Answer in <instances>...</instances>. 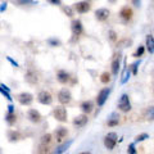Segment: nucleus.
Segmentation results:
<instances>
[{"mask_svg":"<svg viewBox=\"0 0 154 154\" xmlns=\"http://www.w3.org/2000/svg\"><path fill=\"white\" fill-rule=\"evenodd\" d=\"M46 42L49 44V46H53V48L60 46V40H58L57 37H49V38L46 40Z\"/></svg>","mask_w":154,"mask_h":154,"instance_id":"c85d7f7f","label":"nucleus"},{"mask_svg":"<svg viewBox=\"0 0 154 154\" xmlns=\"http://www.w3.org/2000/svg\"><path fill=\"white\" fill-rule=\"evenodd\" d=\"M149 119H150V121H153V107L149 108Z\"/></svg>","mask_w":154,"mask_h":154,"instance_id":"79ce46f5","label":"nucleus"},{"mask_svg":"<svg viewBox=\"0 0 154 154\" xmlns=\"http://www.w3.org/2000/svg\"><path fill=\"white\" fill-rule=\"evenodd\" d=\"M94 14H95L96 21H99V22H105V21H107V19L109 18L110 12H109V9H107V8H99V9H96Z\"/></svg>","mask_w":154,"mask_h":154,"instance_id":"f8f14e48","label":"nucleus"},{"mask_svg":"<svg viewBox=\"0 0 154 154\" xmlns=\"http://www.w3.org/2000/svg\"><path fill=\"white\" fill-rule=\"evenodd\" d=\"M7 137L9 143H17L22 139V134L19 131H16V130H8L7 131Z\"/></svg>","mask_w":154,"mask_h":154,"instance_id":"aec40b11","label":"nucleus"},{"mask_svg":"<svg viewBox=\"0 0 154 154\" xmlns=\"http://www.w3.org/2000/svg\"><path fill=\"white\" fill-rule=\"evenodd\" d=\"M71 100H72V93H71V90L67 89V88L60 89L59 93H58V102H59L64 107V105L71 103Z\"/></svg>","mask_w":154,"mask_h":154,"instance_id":"20e7f679","label":"nucleus"},{"mask_svg":"<svg viewBox=\"0 0 154 154\" xmlns=\"http://www.w3.org/2000/svg\"><path fill=\"white\" fill-rule=\"evenodd\" d=\"M89 122V117L86 114H79V116H76V117L73 118V126L77 127V128H82L85 127L86 125H88Z\"/></svg>","mask_w":154,"mask_h":154,"instance_id":"4468645a","label":"nucleus"},{"mask_svg":"<svg viewBox=\"0 0 154 154\" xmlns=\"http://www.w3.org/2000/svg\"><path fill=\"white\" fill-rule=\"evenodd\" d=\"M7 113H16V108H14V105L11 103V104H8V107H7Z\"/></svg>","mask_w":154,"mask_h":154,"instance_id":"58836bf2","label":"nucleus"},{"mask_svg":"<svg viewBox=\"0 0 154 154\" xmlns=\"http://www.w3.org/2000/svg\"><path fill=\"white\" fill-rule=\"evenodd\" d=\"M37 102L42 105H50L53 103V95L46 90H41L37 94Z\"/></svg>","mask_w":154,"mask_h":154,"instance_id":"0eeeda50","label":"nucleus"},{"mask_svg":"<svg viewBox=\"0 0 154 154\" xmlns=\"http://www.w3.org/2000/svg\"><path fill=\"white\" fill-rule=\"evenodd\" d=\"M130 77H131V71L127 67V68H125L123 72H122V76H121V85H125L130 80Z\"/></svg>","mask_w":154,"mask_h":154,"instance_id":"b1692460","label":"nucleus"},{"mask_svg":"<svg viewBox=\"0 0 154 154\" xmlns=\"http://www.w3.org/2000/svg\"><path fill=\"white\" fill-rule=\"evenodd\" d=\"M51 137H53L51 134H44L40 139V145H49L51 141Z\"/></svg>","mask_w":154,"mask_h":154,"instance_id":"a878e982","label":"nucleus"},{"mask_svg":"<svg viewBox=\"0 0 154 154\" xmlns=\"http://www.w3.org/2000/svg\"><path fill=\"white\" fill-rule=\"evenodd\" d=\"M19 5H28V4H37L36 0H17Z\"/></svg>","mask_w":154,"mask_h":154,"instance_id":"72a5a7b5","label":"nucleus"},{"mask_svg":"<svg viewBox=\"0 0 154 154\" xmlns=\"http://www.w3.org/2000/svg\"><path fill=\"white\" fill-rule=\"evenodd\" d=\"M146 50L149 51V54L153 55L154 54V38H153V35H146Z\"/></svg>","mask_w":154,"mask_h":154,"instance_id":"412c9836","label":"nucleus"},{"mask_svg":"<svg viewBox=\"0 0 154 154\" xmlns=\"http://www.w3.org/2000/svg\"><path fill=\"white\" fill-rule=\"evenodd\" d=\"M110 93H112V89L110 88H104L98 93V96H96V104H98L99 108H102L105 104V102H107L108 98H109Z\"/></svg>","mask_w":154,"mask_h":154,"instance_id":"39448f33","label":"nucleus"},{"mask_svg":"<svg viewBox=\"0 0 154 154\" xmlns=\"http://www.w3.org/2000/svg\"><path fill=\"white\" fill-rule=\"evenodd\" d=\"M0 154H3V152H2V148H0Z\"/></svg>","mask_w":154,"mask_h":154,"instance_id":"49530a36","label":"nucleus"},{"mask_svg":"<svg viewBox=\"0 0 154 154\" xmlns=\"http://www.w3.org/2000/svg\"><path fill=\"white\" fill-rule=\"evenodd\" d=\"M148 139H150V135L149 134H146V132H143V134H140V135H137L136 137H135V144H137V143H141V141H145V140H148Z\"/></svg>","mask_w":154,"mask_h":154,"instance_id":"cd10ccee","label":"nucleus"},{"mask_svg":"<svg viewBox=\"0 0 154 154\" xmlns=\"http://www.w3.org/2000/svg\"><path fill=\"white\" fill-rule=\"evenodd\" d=\"M118 123H119V116L117 113H112L110 117L108 118L107 125L109 127H114V126H118Z\"/></svg>","mask_w":154,"mask_h":154,"instance_id":"4be33fe9","label":"nucleus"},{"mask_svg":"<svg viewBox=\"0 0 154 154\" xmlns=\"http://www.w3.org/2000/svg\"><path fill=\"white\" fill-rule=\"evenodd\" d=\"M127 153L128 154H137V150H136V144L135 143H131L127 148Z\"/></svg>","mask_w":154,"mask_h":154,"instance_id":"2f4dec72","label":"nucleus"},{"mask_svg":"<svg viewBox=\"0 0 154 154\" xmlns=\"http://www.w3.org/2000/svg\"><path fill=\"white\" fill-rule=\"evenodd\" d=\"M80 109H81V112H82V114H86V116L90 114L94 110V102L93 100H84V102L80 104Z\"/></svg>","mask_w":154,"mask_h":154,"instance_id":"f3484780","label":"nucleus"},{"mask_svg":"<svg viewBox=\"0 0 154 154\" xmlns=\"http://www.w3.org/2000/svg\"><path fill=\"white\" fill-rule=\"evenodd\" d=\"M0 86H2V89H4V90L7 91V93H11V88H8L5 84H0Z\"/></svg>","mask_w":154,"mask_h":154,"instance_id":"a19ab883","label":"nucleus"},{"mask_svg":"<svg viewBox=\"0 0 154 154\" xmlns=\"http://www.w3.org/2000/svg\"><path fill=\"white\" fill-rule=\"evenodd\" d=\"M79 154H91V152H81V153H79Z\"/></svg>","mask_w":154,"mask_h":154,"instance_id":"c03bdc74","label":"nucleus"},{"mask_svg":"<svg viewBox=\"0 0 154 154\" xmlns=\"http://www.w3.org/2000/svg\"><path fill=\"white\" fill-rule=\"evenodd\" d=\"M108 2H109V3H112V4H114L116 2H117V0H108Z\"/></svg>","mask_w":154,"mask_h":154,"instance_id":"a18cd8bd","label":"nucleus"},{"mask_svg":"<svg viewBox=\"0 0 154 154\" xmlns=\"http://www.w3.org/2000/svg\"><path fill=\"white\" fill-rule=\"evenodd\" d=\"M118 143V135L116 132H108L104 136V146L108 149V150H113Z\"/></svg>","mask_w":154,"mask_h":154,"instance_id":"f03ea898","label":"nucleus"},{"mask_svg":"<svg viewBox=\"0 0 154 154\" xmlns=\"http://www.w3.org/2000/svg\"><path fill=\"white\" fill-rule=\"evenodd\" d=\"M49 4H51V5H62V0H46Z\"/></svg>","mask_w":154,"mask_h":154,"instance_id":"4c0bfd02","label":"nucleus"},{"mask_svg":"<svg viewBox=\"0 0 154 154\" xmlns=\"http://www.w3.org/2000/svg\"><path fill=\"white\" fill-rule=\"evenodd\" d=\"M140 64H141V59H139L136 62H134V63L128 67L130 71H131V75H134V76L137 75V69H139V66H140Z\"/></svg>","mask_w":154,"mask_h":154,"instance_id":"bb28decb","label":"nucleus"},{"mask_svg":"<svg viewBox=\"0 0 154 154\" xmlns=\"http://www.w3.org/2000/svg\"><path fill=\"white\" fill-rule=\"evenodd\" d=\"M7 9H8V3L7 2H4V3L0 4V13H4Z\"/></svg>","mask_w":154,"mask_h":154,"instance_id":"ea45409f","label":"nucleus"},{"mask_svg":"<svg viewBox=\"0 0 154 154\" xmlns=\"http://www.w3.org/2000/svg\"><path fill=\"white\" fill-rule=\"evenodd\" d=\"M117 38H118V35H117V32H116L114 30H109L108 31V40L109 41L116 42L117 41Z\"/></svg>","mask_w":154,"mask_h":154,"instance_id":"c756f323","label":"nucleus"},{"mask_svg":"<svg viewBox=\"0 0 154 154\" xmlns=\"http://www.w3.org/2000/svg\"><path fill=\"white\" fill-rule=\"evenodd\" d=\"M5 58H7V60H8L9 63H11L13 67H16V68H18V67H19V63H18V62H16V60H14L12 57H5Z\"/></svg>","mask_w":154,"mask_h":154,"instance_id":"e433bc0d","label":"nucleus"},{"mask_svg":"<svg viewBox=\"0 0 154 154\" xmlns=\"http://www.w3.org/2000/svg\"><path fill=\"white\" fill-rule=\"evenodd\" d=\"M131 102H130V96L127 94H122L118 99V109L123 113H128L131 110Z\"/></svg>","mask_w":154,"mask_h":154,"instance_id":"7ed1b4c3","label":"nucleus"},{"mask_svg":"<svg viewBox=\"0 0 154 154\" xmlns=\"http://www.w3.org/2000/svg\"><path fill=\"white\" fill-rule=\"evenodd\" d=\"M110 69H112V75L113 76H118V72H119V69H121V55L119 54L112 60Z\"/></svg>","mask_w":154,"mask_h":154,"instance_id":"6ab92c4d","label":"nucleus"},{"mask_svg":"<svg viewBox=\"0 0 154 154\" xmlns=\"http://www.w3.org/2000/svg\"><path fill=\"white\" fill-rule=\"evenodd\" d=\"M72 9L79 14H85V13L90 12L91 5H90L89 2H86V0H81V2H77L76 4H73V8Z\"/></svg>","mask_w":154,"mask_h":154,"instance_id":"423d86ee","label":"nucleus"},{"mask_svg":"<svg viewBox=\"0 0 154 154\" xmlns=\"http://www.w3.org/2000/svg\"><path fill=\"white\" fill-rule=\"evenodd\" d=\"M132 16H134V12H132V9L130 7H123L121 11H119V18H121L125 23L131 21Z\"/></svg>","mask_w":154,"mask_h":154,"instance_id":"dca6fc26","label":"nucleus"},{"mask_svg":"<svg viewBox=\"0 0 154 154\" xmlns=\"http://www.w3.org/2000/svg\"><path fill=\"white\" fill-rule=\"evenodd\" d=\"M62 9H63V12H64L68 17H73V9H72L71 7H63Z\"/></svg>","mask_w":154,"mask_h":154,"instance_id":"c9c22d12","label":"nucleus"},{"mask_svg":"<svg viewBox=\"0 0 154 154\" xmlns=\"http://www.w3.org/2000/svg\"><path fill=\"white\" fill-rule=\"evenodd\" d=\"M17 100H18L19 104L25 105V107L26 105H31L32 102H33V95L31 93H26V91H23V93L17 95Z\"/></svg>","mask_w":154,"mask_h":154,"instance_id":"9d476101","label":"nucleus"},{"mask_svg":"<svg viewBox=\"0 0 154 154\" xmlns=\"http://www.w3.org/2000/svg\"><path fill=\"white\" fill-rule=\"evenodd\" d=\"M140 3H141V0H134V4L136 7H140Z\"/></svg>","mask_w":154,"mask_h":154,"instance_id":"37998d69","label":"nucleus"},{"mask_svg":"<svg viewBox=\"0 0 154 154\" xmlns=\"http://www.w3.org/2000/svg\"><path fill=\"white\" fill-rule=\"evenodd\" d=\"M110 80H112V75H110L109 72H103V73L100 75V82L102 84L108 85L110 82Z\"/></svg>","mask_w":154,"mask_h":154,"instance_id":"393cba45","label":"nucleus"},{"mask_svg":"<svg viewBox=\"0 0 154 154\" xmlns=\"http://www.w3.org/2000/svg\"><path fill=\"white\" fill-rule=\"evenodd\" d=\"M71 30H72V35L75 37H79L84 33V26H82V22L80 19H73L71 23Z\"/></svg>","mask_w":154,"mask_h":154,"instance_id":"9b49d317","label":"nucleus"},{"mask_svg":"<svg viewBox=\"0 0 154 154\" xmlns=\"http://www.w3.org/2000/svg\"><path fill=\"white\" fill-rule=\"evenodd\" d=\"M27 119H28L30 122L37 125V123H40V122L42 121V116H41V113L38 112L37 109L31 108V109L27 110Z\"/></svg>","mask_w":154,"mask_h":154,"instance_id":"1a4fd4ad","label":"nucleus"},{"mask_svg":"<svg viewBox=\"0 0 154 154\" xmlns=\"http://www.w3.org/2000/svg\"><path fill=\"white\" fill-rule=\"evenodd\" d=\"M38 154H49V145H38Z\"/></svg>","mask_w":154,"mask_h":154,"instance_id":"473e14b6","label":"nucleus"},{"mask_svg":"<svg viewBox=\"0 0 154 154\" xmlns=\"http://www.w3.org/2000/svg\"><path fill=\"white\" fill-rule=\"evenodd\" d=\"M144 51H145V48H144V45H139V48L136 49V51L132 54V57L135 58H139V57H143L144 54Z\"/></svg>","mask_w":154,"mask_h":154,"instance_id":"7c9ffc66","label":"nucleus"},{"mask_svg":"<svg viewBox=\"0 0 154 154\" xmlns=\"http://www.w3.org/2000/svg\"><path fill=\"white\" fill-rule=\"evenodd\" d=\"M73 144V140H68V141H63V143H60L59 145L57 146V149L54 152H53V154H64L67 150L69 149V146Z\"/></svg>","mask_w":154,"mask_h":154,"instance_id":"a211bd4d","label":"nucleus"},{"mask_svg":"<svg viewBox=\"0 0 154 154\" xmlns=\"http://www.w3.org/2000/svg\"><path fill=\"white\" fill-rule=\"evenodd\" d=\"M0 94H2L3 96H4V98H5V99H8L9 100V102H12V95H11V93H7V91L5 90H4V89H2V86H0Z\"/></svg>","mask_w":154,"mask_h":154,"instance_id":"f704fd0d","label":"nucleus"},{"mask_svg":"<svg viewBox=\"0 0 154 154\" xmlns=\"http://www.w3.org/2000/svg\"><path fill=\"white\" fill-rule=\"evenodd\" d=\"M53 135H54L57 143L60 144V143H63V141L66 140L67 135H68V130H67V127H64V126H59V127H57V128L54 130Z\"/></svg>","mask_w":154,"mask_h":154,"instance_id":"6e6552de","label":"nucleus"},{"mask_svg":"<svg viewBox=\"0 0 154 154\" xmlns=\"http://www.w3.org/2000/svg\"><path fill=\"white\" fill-rule=\"evenodd\" d=\"M25 81L30 85H37L38 82V75L36 73V71L33 69H27V72L25 73Z\"/></svg>","mask_w":154,"mask_h":154,"instance_id":"ddd939ff","label":"nucleus"},{"mask_svg":"<svg viewBox=\"0 0 154 154\" xmlns=\"http://www.w3.org/2000/svg\"><path fill=\"white\" fill-rule=\"evenodd\" d=\"M53 117H54L58 122L64 123L68 119V113H67V109L63 107V105H58L53 109Z\"/></svg>","mask_w":154,"mask_h":154,"instance_id":"f257e3e1","label":"nucleus"},{"mask_svg":"<svg viewBox=\"0 0 154 154\" xmlns=\"http://www.w3.org/2000/svg\"><path fill=\"white\" fill-rule=\"evenodd\" d=\"M57 81L59 84L62 85H66V84H68L69 81H71V75H69V72H67L66 69H59L57 72Z\"/></svg>","mask_w":154,"mask_h":154,"instance_id":"2eb2a0df","label":"nucleus"},{"mask_svg":"<svg viewBox=\"0 0 154 154\" xmlns=\"http://www.w3.org/2000/svg\"><path fill=\"white\" fill-rule=\"evenodd\" d=\"M5 122L8 123V126H13L17 122V116L16 113H7L5 114Z\"/></svg>","mask_w":154,"mask_h":154,"instance_id":"5701e85b","label":"nucleus"}]
</instances>
